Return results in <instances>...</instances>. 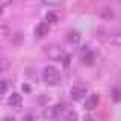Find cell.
<instances>
[{"instance_id": "6da1fadb", "label": "cell", "mask_w": 121, "mask_h": 121, "mask_svg": "<svg viewBox=\"0 0 121 121\" xmlns=\"http://www.w3.org/2000/svg\"><path fill=\"white\" fill-rule=\"evenodd\" d=\"M43 80L50 86H56L60 83V73L56 67L53 65H47L43 70Z\"/></svg>"}, {"instance_id": "7a4b0ae2", "label": "cell", "mask_w": 121, "mask_h": 121, "mask_svg": "<svg viewBox=\"0 0 121 121\" xmlns=\"http://www.w3.org/2000/svg\"><path fill=\"white\" fill-rule=\"evenodd\" d=\"M44 52H45V55H47V58L52 59V60H62V58L65 56V52H64L62 47L56 43L47 44L44 47Z\"/></svg>"}, {"instance_id": "3957f363", "label": "cell", "mask_w": 121, "mask_h": 121, "mask_svg": "<svg viewBox=\"0 0 121 121\" xmlns=\"http://www.w3.org/2000/svg\"><path fill=\"white\" fill-rule=\"evenodd\" d=\"M83 97H86V88L83 85H76L71 88V98L74 101H79L82 100Z\"/></svg>"}, {"instance_id": "277c9868", "label": "cell", "mask_w": 121, "mask_h": 121, "mask_svg": "<svg viewBox=\"0 0 121 121\" xmlns=\"http://www.w3.org/2000/svg\"><path fill=\"white\" fill-rule=\"evenodd\" d=\"M62 108H64V104H62V103H58V104L52 106V108L45 109L44 117H45V118H56V117H58L59 113L62 112Z\"/></svg>"}, {"instance_id": "5b68a950", "label": "cell", "mask_w": 121, "mask_h": 121, "mask_svg": "<svg viewBox=\"0 0 121 121\" xmlns=\"http://www.w3.org/2000/svg\"><path fill=\"white\" fill-rule=\"evenodd\" d=\"M94 60H95V55H94L92 50H89L88 47H83V52H82V62L85 65H92Z\"/></svg>"}, {"instance_id": "8992f818", "label": "cell", "mask_w": 121, "mask_h": 121, "mask_svg": "<svg viewBox=\"0 0 121 121\" xmlns=\"http://www.w3.org/2000/svg\"><path fill=\"white\" fill-rule=\"evenodd\" d=\"M98 101H100V97H98L97 94H91L85 101V108L88 109V111H94V109H97Z\"/></svg>"}, {"instance_id": "52a82bcc", "label": "cell", "mask_w": 121, "mask_h": 121, "mask_svg": "<svg viewBox=\"0 0 121 121\" xmlns=\"http://www.w3.org/2000/svg\"><path fill=\"white\" fill-rule=\"evenodd\" d=\"M21 101H23V98H21V95L18 92H12L9 97H8V104L12 106V108H18V106L21 104Z\"/></svg>"}, {"instance_id": "ba28073f", "label": "cell", "mask_w": 121, "mask_h": 121, "mask_svg": "<svg viewBox=\"0 0 121 121\" xmlns=\"http://www.w3.org/2000/svg\"><path fill=\"white\" fill-rule=\"evenodd\" d=\"M48 30H50V27H48L47 23H39V24L36 26V29H35V35L38 38H43V36H45L48 33Z\"/></svg>"}, {"instance_id": "9c48e42d", "label": "cell", "mask_w": 121, "mask_h": 121, "mask_svg": "<svg viewBox=\"0 0 121 121\" xmlns=\"http://www.w3.org/2000/svg\"><path fill=\"white\" fill-rule=\"evenodd\" d=\"M98 15H100L101 18H104V20H112L113 11H112V8H109V6H103V8L98 9Z\"/></svg>"}, {"instance_id": "30bf717a", "label": "cell", "mask_w": 121, "mask_h": 121, "mask_svg": "<svg viewBox=\"0 0 121 121\" xmlns=\"http://www.w3.org/2000/svg\"><path fill=\"white\" fill-rule=\"evenodd\" d=\"M67 41L70 44H79V41H80V33L76 32V30H70V32L67 33Z\"/></svg>"}, {"instance_id": "8fae6325", "label": "cell", "mask_w": 121, "mask_h": 121, "mask_svg": "<svg viewBox=\"0 0 121 121\" xmlns=\"http://www.w3.org/2000/svg\"><path fill=\"white\" fill-rule=\"evenodd\" d=\"M58 21H59V17H58L56 12L50 11V12L45 14V23H47V24H56Z\"/></svg>"}, {"instance_id": "7c38bea8", "label": "cell", "mask_w": 121, "mask_h": 121, "mask_svg": "<svg viewBox=\"0 0 121 121\" xmlns=\"http://www.w3.org/2000/svg\"><path fill=\"white\" fill-rule=\"evenodd\" d=\"M112 100L115 103H120L121 101V86H115L112 89Z\"/></svg>"}, {"instance_id": "4fadbf2b", "label": "cell", "mask_w": 121, "mask_h": 121, "mask_svg": "<svg viewBox=\"0 0 121 121\" xmlns=\"http://www.w3.org/2000/svg\"><path fill=\"white\" fill-rule=\"evenodd\" d=\"M112 43L121 47V29H118L117 32L112 33Z\"/></svg>"}, {"instance_id": "5bb4252c", "label": "cell", "mask_w": 121, "mask_h": 121, "mask_svg": "<svg viewBox=\"0 0 121 121\" xmlns=\"http://www.w3.org/2000/svg\"><path fill=\"white\" fill-rule=\"evenodd\" d=\"M67 121H77V112H74V111L68 112V115H67Z\"/></svg>"}, {"instance_id": "9a60e30c", "label": "cell", "mask_w": 121, "mask_h": 121, "mask_svg": "<svg viewBox=\"0 0 121 121\" xmlns=\"http://www.w3.org/2000/svg\"><path fill=\"white\" fill-rule=\"evenodd\" d=\"M8 89V82L6 80H0V94H5Z\"/></svg>"}, {"instance_id": "2e32d148", "label": "cell", "mask_w": 121, "mask_h": 121, "mask_svg": "<svg viewBox=\"0 0 121 121\" xmlns=\"http://www.w3.org/2000/svg\"><path fill=\"white\" fill-rule=\"evenodd\" d=\"M23 121H35V117H33L32 113H27V115H24Z\"/></svg>"}, {"instance_id": "e0dca14e", "label": "cell", "mask_w": 121, "mask_h": 121, "mask_svg": "<svg viewBox=\"0 0 121 121\" xmlns=\"http://www.w3.org/2000/svg\"><path fill=\"white\" fill-rule=\"evenodd\" d=\"M23 91H24V92H30V86L27 85V83H24V85H23Z\"/></svg>"}, {"instance_id": "ac0fdd59", "label": "cell", "mask_w": 121, "mask_h": 121, "mask_svg": "<svg viewBox=\"0 0 121 121\" xmlns=\"http://www.w3.org/2000/svg\"><path fill=\"white\" fill-rule=\"evenodd\" d=\"M2 121H15V120L12 118V117H6V118H3Z\"/></svg>"}, {"instance_id": "d6986e66", "label": "cell", "mask_w": 121, "mask_h": 121, "mask_svg": "<svg viewBox=\"0 0 121 121\" xmlns=\"http://www.w3.org/2000/svg\"><path fill=\"white\" fill-rule=\"evenodd\" d=\"M85 121H94V120H92V118H86Z\"/></svg>"}]
</instances>
